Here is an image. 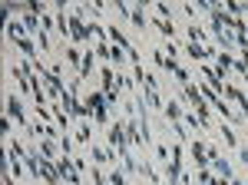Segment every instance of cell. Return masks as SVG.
I'll return each instance as SVG.
<instances>
[{
    "mask_svg": "<svg viewBox=\"0 0 248 185\" xmlns=\"http://www.w3.org/2000/svg\"><path fill=\"white\" fill-rule=\"evenodd\" d=\"M86 106L93 109V119L99 126H109V103H106V92H90V99H86Z\"/></svg>",
    "mask_w": 248,
    "mask_h": 185,
    "instance_id": "6da1fadb",
    "label": "cell"
},
{
    "mask_svg": "<svg viewBox=\"0 0 248 185\" xmlns=\"http://www.w3.org/2000/svg\"><path fill=\"white\" fill-rule=\"evenodd\" d=\"M182 182V146H172V155L166 162V185Z\"/></svg>",
    "mask_w": 248,
    "mask_h": 185,
    "instance_id": "7a4b0ae2",
    "label": "cell"
},
{
    "mask_svg": "<svg viewBox=\"0 0 248 185\" xmlns=\"http://www.w3.org/2000/svg\"><path fill=\"white\" fill-rule=\"evenodd\" d=\"M106 139H109V146H113L119 155H126V152H129V139H126V126H123V123H113Z\"/></svg>",
    "mask_w": 248,
    "mask_h": 185,
    "instance_id": "3957f363",
    "label": "cell"
},
{
    "mask_svg": "<svg viewBox=\"0 0 248 185\" xmlns=\"http://www.w3.org/2000/svg\"><path fill=\"white\" fill-rule=\"evenodd\" d=\"M57 175L63 179V182H73V185H79L83 179H79V172H77V166H73V159L70 155H63V159H57Z\"/></svg>",
    "mask_w": 248,
    "mask_h": 185,
    "instance_id": "277c9868",
    "label": "cell"
},
{
    "mask_svg": "<svg viewBox=\"0 0 248 185\" xmlns=\"http://www.w3.org/2000/svg\"><path fill=\"white\" fill-rule=\"evenodd\" d=\"M7 112H10V116H14L17 123H23V129L30 126V119H27V112H23V106H20V99H17V96H14V92L7 96Z\"/></svg>",
    "mask_w": 248,
    "mask_h": 185,
    "instance_id": "5b68a950",
    "label": "cell"
},
{
    "mask_svg": "<svg viewBox=\"0 0 248 185\" xmlns=\"http://www.w3.org/2000/svg\"><path fill=\"white\" fill-rule=\"evenodd\" d=\"M202 76L209 79V86H212L215 92H222V90H225V76L218 73V70H212V66H202Z\"/></svg>",
    "mask_w": 248,
    "mask_h": 185,
    "instance_id": "8992f818",
    "label": "cell"
},
{
    "mask_svg": "<svg viewBox=\"0 0 248 185\" xmlns=\"http://www.w3.org/2000/svg\"><path fill=\"white\" fill-rule=\"evenodd\" d=\"M192 162H195V169H205L209 166V152H205V146H202V142H192Z\"/></svg>",
    "mask_w": 248,
    "mask_h": 185,
    "instance_id": "52a82bcc",
    "label": "cell"
},
{
    "mask_svg": "<svg viewBox=\"0 0 248 185\" xmlns=\"http://www.w3.org/2000/svg\"><path fill=\"white\" fill-rule=\"evenodd\" d=\"M106 33H109V43H116V46H123L126 53H129V50H136L133 43L126 40V33H123V30H116V27H106Z\"/></svg>",
    "mask_w": 248,
    "mask_h": 185,
    "instance_id": "ba28073f",
    "label": "cell"
},
{
    "mask_svg": "<svg viewBox=\"0 0 248 185\" xmlns=\"http://www.w3.org/2000/svg\"><path fill=\"white\" fill-rule=\"evenodd\" d=\"M37 149L43 152V155H46V159H50V162H57V159H63V155L57 152V146H53V139H37Z\"/></svg>",
    "mask_w": 248,
    "mask_h": 185,
    "instance_id": "9c48e42d",
    "label": "cell"
},
{
    "mask_svg": "<svg viewBox=\"0 0 248 185\" xmlns=\"http://www.w3.org/2000/svg\"><path fill=\"white\" fill-rule=\"evenodd\" d=\"M63 60H66V63L79 73V66H83V53H79L77 46H63Z\"/></svg>",
    "mask_w": 248,
    "mask_h": 185,
    "instance_id": "30bf717a",
    "label": "cell"
},
{
    "mask_svg": "<svg viewBox=\"0 0 248 185\" xmlns=\"http://www.w3.org/2000/svg\"><path fill=\"white\" fill-rule=\"evenodd\" d=\"M162 112H166V119H169V123H182V116H186V112H182V106H179L175 99H169Z\"/></svg>",
    "mask_w": 248,
    "mask_h": 185,
    "instance_id": "8fae6325",
    "label": "cell"
},
{
    "mask_svg": "<svg viewBox=\"0 0 248 185\" xmlns=\"http://www.w3.org/2000/svg\"><path fill=\"white\" fill-rule=\"evenodd\" d=\"M155 63H159V66H162V70H169V73L172 76H175V73H179V70H182V66H179V63H175V60H169V56H166V53H159V50H155Z\"/></svg>",
    "mask_w": 248,
    "mask_h": 185,
    "instance_id": "7c38bea8",
    "label": "cell"
},
{
    "mask_svg": "<svg viewBox=\"0 0 248 185\" xmlns=\"http://www.w3.org/2000/svg\"><path fill=\"white\" fill-rule=\"evenodd\" d=\"M90 155H93L96 162H113V166H116V152H113V149H96V146H90Z\"/></svg>",
    "mask_w": 248,
    "mask_h": 185,
    "instance_id": "4fadbf2b",
    "label": "cell"
},
{
    "mask_svg": "<svg viewBox=\"0 0 248 185\" xmlns=\"http://www.w3.org/2000/svg\"><path fill=\"white\" fill-rule=\"evenodd\" d=\"M186 53H189L192 60H199V63H202L205 56H212V53H209V46H199V43H192V40L186 43Z\"/></svg>",
    "mask_w": 248,
    "mask_h": 185,
    "instance_id": "5bb4252c",
    "label": "cell"
},
{
    "mask_svg": "<svg viewBox=\"0 0 248 185\" xmlns=\"http://www.w3.org/2000/svg\"><path fill=\"white\" fill-rule=\"evenodd\" d=\"M139 175H142V179H146L149 185H162V179H159V172H155V169L149 166V162H142V166H139Z\"/></svg>",
    "mask_w": 248,
    "mask_h": 185,
    "instance_id": "9a60e30c",
    "label": "cell"
},
{
    "mask_svg": "<svg viewBox=\"0 0 248 185\" xmlns=\"http://www.w3.org/2000/svg\"><path fill=\"white\" fill-rule=\"evenodd\" d=\"M222 10H225L229 17H242V14H248V3H242V0H229Z\"/></svg>",
    "mask_w": 248,
    "mask_h": 185,
    "instance_id": "2e32d148",
    "label": "cell"
},
{
    "mask_svg": "<svg viewBox=\"0 0 248 185\" xmlns=\"http://www.w3.org/2000/svg\"><path fill=\"white\" fill-rule=\"evenodd\" d=\"M129 20H133L136 27H146V23H149L146 14H142V7H129Z\"/></svg>",
    "mask_w": 248,
    "mask_h": 185,
    "instance_id": "e0dca14e",
    "label": "cell"
},
{
    "mask_svg": "<svg viewBox=\"0 0 248 185\" xmlns=\"http://www.w3.org/2000/svg\"><path fill=\"white\" fill-rule=\"evenodd\" d=\"M123 169H126L129 175H139V162L133 159V152H126V155H123Z\"/></svg>",
    "mask_w": 248,
    "mask_h": 185,
    "instance_id": "ac0fdd59",
    "label": "cell"
},
{
    "mask_svg": "<svg viewBox=\"0 0 248 185\" xmlns=\"http://www.w3.org/2000/svg\"><path fill=\"white\" fill-rule=\"evenodd\" d=\"M153 23L159 27V33H162V37H172V33H175V30H172V20H162V17H155Z\"/></svg>",
    "mask_w": 248,
    "mask_h": 185,
    "instance_id": "d6986e66",
    "label": "cell"
},
{
    "mask_svg": "<svg viewBox=\"0 0 248 185\" xmlns=\"http://www.w3.org/2000/svg\"><path fill=\"white\" fill-rule=\"evenodd\" d=\"M186 33H189V40H192V43H205V40H209V37H205V30H199L195 23H192V27L186 30Z\"/></svg>",
    "mask_w": 248,
    "mask_h": 185,
    "instance_id": "ffe728a7",
    "label": "cell"
},
{
    "mask_svg": "<svg viewBox=\"0 0 248 185\" xmlns=\"http://www.w3.org/2000/svg\"><path fill=\"white\" fill-rule=\"evenodd\" d=\"M77 142H79V146H86V142H90V123H79V129H77Z\"/></svg>",
    "mask_w": 248,
    "mask_h": 185,
    "instance_id": "44dd1931",
    "label": "cell"
},
{
    "mask_svg": "<svg viewBox=\"0 0 248 185\" xmlns=\"http://www.w3.org/2000/svg\"><path fill=\"white\" fill-rule=\"evenodd\" d=\"M222 136H225V142H229V146H235V149H238V136H235V132H232L229 126H222Z\"/></svg>",
    "mask_w": 248,
    "mask_h": 185,
    "instance_id": "7402d4cb",
    "label": "cell"
},
{
    "mask_svg": "<svg viewBox=\"0 0 248 185\" xmlns=\"http://www.w3.org/2000/svg\"><path fill=\"white\" fill-rule=\"evenodd\" d=\"M169 146H155V159H159V162H169Z\"/></svg>",
    "mask_w": 248,
    "mask_h": 185,
    "instance_id": "603a6c76",
    "label": "cell"
},
{
    "mask_svg": "<svg viewBox=\"0 0 248 185\" xmlns=\"http://www.w3.org/2000/svg\"><path fill=\"white\" fill-rule=\"evenodd\" d=\"M109 185H129V182H126V175H123V172L116 169L113 175H109Z\"/></svg>",
    "mask_w": 248,
    "mask_h": 185,
    "instance_id": "cb8c5ba5",
    "label": "cell"
},
{
    "mask_svg": "<svg viewBox=\"0 0 248 185\" xmlns=\"http://www.w3.org/2000/svg\"><path fill=\"white\" fill-rule=\"evenodd\" d=\"M155 14L162 20H172V14H169V3H155Z\"/></svg>",
    "mask_w": 248,
    "mask_h": 185,
    "instance_id": "d4e9b609",
    "label": "cell"
},
{
    "mask_svg": "<svg viewBox=\"0 0 248 185\" xmlns=\"http://www.w3.org/2000/svg\"><path fill=\"white\" fill-rule=\"evenodd\" d=\"M93 185H106V175H103L99 169H93Z\"/></svg>",
    "mask_w": 248,
    "mask_h": 185,
    "instance_id": "484cf974",
    "label": "cell"
},
{
    "mask_svg": "<svg viewBox=\"0 0 248 185\" xmlns=\"http://www.w3.org/2000/svg\"><path fill=\"white\" fill-rule=\"evenodd\" d=\"M238 159H242V162H248V146H238Z\"/></svg>",
    "mask_w": 248,
    "mask_h": 185,
    "instance_id": "4316f807",
    "label": "cell"
},
{
    "mask_svg": "<svg viewBox=\"0 0 248 185\" xmlns=\"http://www.w3.org/2000/svg\"><path fill=\"white\" fill-rule=\"evenodd\" d=\"M245 30H248V23H245Z\"/></svg>",
    "mask_w": 248,
    "mask_h": 185,
    "instance_id": "83f0119b",
    "label": "cell"
}]
</instances>
